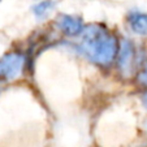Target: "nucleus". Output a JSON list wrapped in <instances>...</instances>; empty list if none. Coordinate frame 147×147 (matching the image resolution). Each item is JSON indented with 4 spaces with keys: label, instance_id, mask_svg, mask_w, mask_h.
I'll return each instance as SVG.
<instances>
[{
    "label": "nucleus",
    "instance_id": "f257e3e1",
    "mask_svg": "<svg viewBox=\"0 0 147 147\" xmlns=\"http://www.w3.org/2000/svg\"><path fill=\"white\" fill-rule=\"evenodd\" d=\"M81 36L82 51L90 61L104 68L113 64L119 51V40L106 26L100 24L83 26Z\"/></svg>",
    "mask_w": 147,
    "mask_h": 147
},
{
    "label": "nucleus",
    "instance_id": "f03ea898",
    "mask_svg": "<svg viewBox=\"0 0 147 147\" xmlns=\"http://www.w3.org/2000/svg\"><path fill=\"white\" fill-rule=\"evenodd\" d=\"M25 65V57L20 52H8L0 57V81L9 82L21 74Z\"/></svg>",
    "mask_w": 147,
    "mask_h": 147
},
{
    "label": "nucleus",
    "instance_id": "7ed1b4c3",
    "mask_svg": "<svg viewBox=\"0 0 147 147\" xmlns=\"http://www.w3.org/2000/svg\"><path fill=\"white\" fill-rule=\"evenodd\" d=\"M116 65L122 76H130L136 63V47L129 39H122L116 55Z\"/></svg>",
    "mask_w": 147,
    "mask_h": 147
},
{
    "label": "nucleus",
    "instance_id": "20e7f679",
    "mask_svg": "<svg viewBox=\"0 0 147 147\" xmlns=\"http://www.w3.org/2000/svg\"><path fill=\"white\" fill-rule=\"evenodd\" d=\"M56 26L59 30L67 36H77L81 35L83 30V21L81 17L73 16V14L61 13L56 18Z\"/></svg>",
    "mask_w": 147,
    "mask_h": 147
},
{
    "label": "nucleus",
    "instance_id": "39448f33",
    "mask_svg": "<svg viewBox=\"0 0 147 147\" xmlns=\"http://www.w3.org/2000/svg\"><path fill=\"white\" fill-rule=\"evenodd\" d=\"M128 25L137 35H147V13L133 12L128 16Z\"/></svg>",
    "mask_w": 147,
    "mask_h": 147
},
{
    "label": "nucleus",
    "instance_id": "423d86ee",
    "mask_svg": "<svg viewBox=\"0 0 147 147\" xmlns=\"http://www.w3.org/2000/svg\"><path fill=\"white\" fill-rule=\"evenodd\" d=\"M55 9V1L53 0H42L33 7V13L36 18H45Z\"/></svg>",
    "mask_w": 147,
    "mask_h": 147
},
{
    "label": "nucleus",
    "instance_id": "0eeeda50",
    "mask_svg": "<svg viewBox=\"0 0 147 147\" xmlns=\"http://www.w3.org/2000/svg\"><path fill=\"white\" fill-rule=\"evenodd\" d=\"M136 81H137V83H138V85L147 87V60L144 61V64L142 65L141 70L137 73Z\"/></svg>",
    "mask_w": 147,
    "mask_h": 147
},
{
    "label": "nucleus",
    "instance_id": "6e6552de",
    "mask_svg": "<svg viewBox=\"0 0 147 147\" xmlns=\"http://www.w3.org/2000/svg\"><path fill=\"white\" fill-rule=\"evenodd\" d=\"M142 100H143V104L146 106V108H147V92H144V94H143V98H142Z\"/></svg>",
    "mask_w": 147,
    "mask_h": 147
}]
</instances>
